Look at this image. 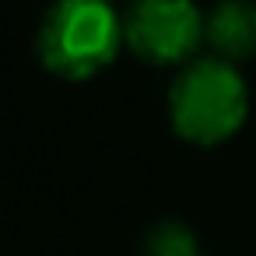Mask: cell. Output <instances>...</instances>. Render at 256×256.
I'll return each instance as SVG.
<instances>
[{"mask_svg":"<svg viewBox=\"0 0 256 256\" xmlns=\"http://www.w3.org/2000/svg\"><path fill=\"white\" fill-rule=\"evenodd\" d=\"M249 116V92L235 64L221 56H200L179 70L168 88L172 130L200 148L232 140Z\"/></svg>","mask_w":256,"mask_h":256,"instance_id":"6da1fadb","label":"cell"},{"mask_svg":"<svg viewBox=\"0 0 256 256\" xmlns=\"http://www.w3.org/2000/svg\"><path fill=\"white\" fill-rule=\"evenodd\" d=\"M123 42V22L109 0H56L39 25V60L50 74L88 81L106 70Z\"/></svg>","mask_w":256,"mask_h":256,"instance_id":"7a4b0ae2","label":"cell"},{"mask_svg":"<svg viewBox=\"0 0 256 256\" xmlns=\"http://www.w3.org/2000/svg\"><path fill=\"white\" fill-rule=\"evenodd\" d=\"M207 32L193 0H134L123 18V42L148 64L190 60Z\"/></svg>","mask_w":256,"mask_h":256,"instance_id":"3957f363","label":"cell"},{"mask_svg":"<svg viewBox=\"0 0 256 256\" xmlns=\"http://www.w3.org/2000/svg\"><path fill=\"white\" fill-rule=\"evenodd\" d=\"M207 39L221 60H249L256 56V4L249 0H221L207 14Z\"/></svg>","mask_w":256,"mask_h":256,"instance_id":"277c9868","label":"cell"},{"mask_svg":"<svg viewBox=\"0 0 256 256\" xmlns=\"http://www.w3.org/2000/svg\"><path fill=\"white\" fill-rule=\"evenodd\" d=\"M144 256H200L196 235L179 221H162L144 242Z\"/></svg>","mask_w":256,"mask_h":256,"instance_id":"5b68a950","label":"cell"},{"mask_svg":"<svg viewBox=\"0 0 256 256\" xmlns=\"http://www.w3.org/2000/svg\"><path fill=\"white\" fill-rule=\"evenodd\" d=\"M109 4H112V0H109Z\"/></svg>","mask_w":256,"mask_h":256,"instance_id":"8992f818","label":"cell"}]
</instances>
